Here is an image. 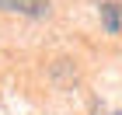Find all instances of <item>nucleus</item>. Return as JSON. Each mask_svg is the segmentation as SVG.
<instances>
[{"mask_svg":"<svg viewBox=\"0 0 122 115\" xmlns=\"http://www.w3.org/2000/svg\"><path fill=\"white\" fill-rule=\"evenodd\" d=\"M0 10L25 14V18H46L49 14V0H0Z\"/></svg>","mask_w":122,"mask_h":115,"instance_id":"nucleus-1","label":"nucleus"},{"mask_svg":"<svg viewBox=\"0 0 122 115\" xmlns=\"http://www.w3.org/2000/svg\"><path fill=\"white\" fill-rule=\"evenodd\" d=\"M101 25L108 35H122V7L119 4H101Z\"/></svg>","mask_w":122,"mask_h":115,"instance_id":"nucleus-2","label":"nucleus"},{"mask_svg":"<svg viewBox=\"0 0 122 115\" xmlns=\"http://www.w3.org/2000/svg\"><path fill=\"white\" fill-rule=\"evenodd\" d=\"M98 115H122V112H98Z\"/></svg>","mask_w":122,"mask_h":115,"instance_id":"nucleus-3","label":"nucleus"}]
</instances>
